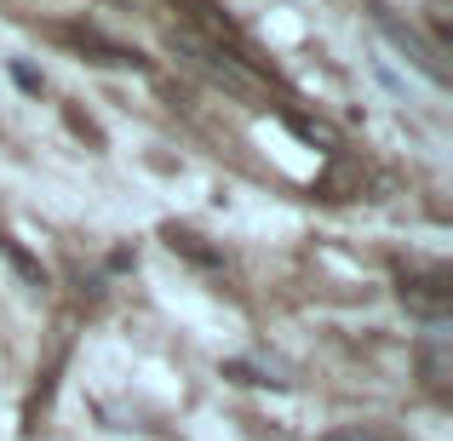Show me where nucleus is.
Instances as JSON below:
<instances>
[{"label":"nucleus","mask_w":453,"mask_h":441,"mask_svg":"<svg viewBox=\"0 0 453 441\" xmlns=\"http://www.w3.org/2000/svg\"><path fill=\"white\" fill-rule=\"evenodd\" d=\"M173 46H178V52H189L201 69H207V75H219L224 87H235V92H242V87H253V75H247V69L235 64V52H224L219 41H201L196 29H173Z\"/></svg>","instance_id":"obj_1"},{"label":"nucleus","mask_w":453,"mask_h":441,"mask_svg":"<svg viewBox=\"0 0 453 441\" xmlns=\"http://www.w3.org/2000/svg\"><path fill=\"white\" fill-rule=\"evenodd\" d=\"M0 258H6V264H12V270H18V276H23V281H29V287H41V281H46V270H41V264H35V258H29V253H23V247H18V241H12V235H6V230H0Z\"/></svg>","instance_id":"obj_6"},{"label":"nucleus","mask_w":453,"mask_h":441,"mask_svg":"<svg viewBox=\"0 0 453 441\" xmlns=\"http://www.w3.org/2000/svg\"><path fill=\"white\" fill-rule=\"evenodd\" d=\"M379 29H385V34H390V41H396V46H402V52H408V57H413V64H419V69H425V75H431V80H442V57H436V52H431V46H425V41H419V34H413V29H402V23H396V18H390V11H385V6H379Z\"/></svg>","instance_id":"obj_3"},{"label":"nucleus","mask_w":453,"mask_h":441,"mask_svg":"<svg viewBox=\"0 0 453 441\" xmlns=\"http://www.w3.org/2000/svg\"><path fill=\"white\" fill-rule=\"evenodd\" d=\"M402 304H408V316L419 321H436L442 327L448 309H453V287L442 270H431V276H402Z\"/></svg>","instance_id":"obj_2"},{"label":"nucleus","mask_w":453,"mask_h":441,"mask_svg":"<svg viewBox=\"0 0 453 441\" xmlns=\"http://www.w3.org/2000/svg\"><path fill=\"white\" fill-rule=\"evenodd\" d=\"M419 373H425V384H431L436 396L448 390V344H442V338H431V344L419 350Z\"/></svg>","instance_id":"obj_5"},{"label":"nucleus","mask_w":453,"mask_h":441,"mask_svg":"<svg viewBox=\"0 0 453 441\" xmlns=\"http://www.w3.org/2000/svg\"><path fill=\"white\" fill-rule=\"evenodd\" d=\"M69 41L81 46V52H92L98 64H115V69H127V64H138V52H127V46H110V41H98L92 29H69Z\"/></svg>","instance_id":"obj_4"},{"label":"nucleus","mask_w":453,"mask_h":441,"mask_svg":"<svg viewBox=\"0 0 453 441\" xmlns=\"http://www.w3.org/2000/svg\"><path fill=\"white\" fill-rule=\"evenodd\" d=\"M327 441H396V436H385V430H373V424H350V430H333Z\"/></svg>","instance_id":"obj_7"}]
</instances>
